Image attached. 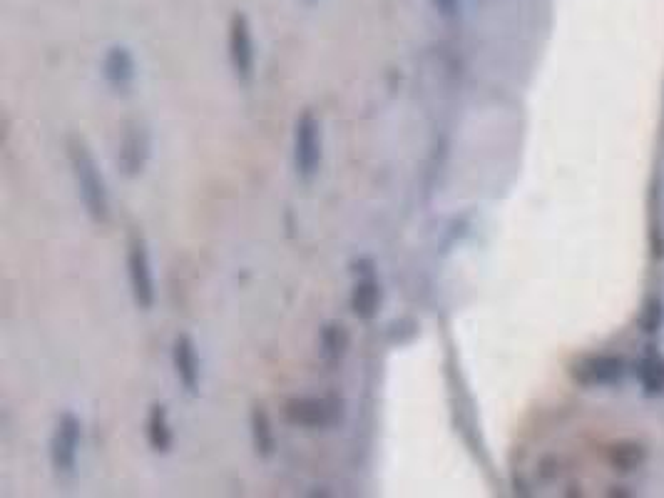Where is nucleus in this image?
Wrapping results in <instances>:
<instances>
[{
    "label": "nucleus",
    "mask_w": 664,
    "mask_h": 498,
    "mask_svg": "<svg viewBox=\"0 0 664 498\" xmlns=\"http://www.w3.org/2000/svg\"><path fill=\"white\" fill-rule=\"evenodd\" d=\"M127 279H130V292L137 307L142 312H150L155 307V272H152L150 249L142 235H132L127 245Z\"/></svg>",
    "instance_id": "obj_5"
},
{
    "label": "nucleus",
    "mask_w": 664,
    "mask_h": 498,
    "mask_svg": "<svg viewBox=\"0 0 664 498\" xmlns=\"http://www.w3.org/2000/svg\"><path fill=\"white\" fill-rule=\"evenodd\" d=\"M433 5H436V8H441V10H446V13H451V10H456L458 5H463L466 3V0H431Z\"/></svg>",
    "instance_id": "obj_18"
},
{
    "label": "nucleus",
    "mask_w": 664,
    "mask_h": 498,
    "mask_svg": "<svg viewBox=\"0 0 664 498\" xmlns=\"http://www.w3.org/2000/svg\"><path fill=\"white\" fill-rule=\"evenodd\" d=\"M150 130L142 123H127L125 132H122L120 150H117V167L122 175L137 177L145 170L147 160H150Z\"/></svg>",
    "instance_id": "obj_8"
},
{
    "label": "nucleus",
    "mask_w": 664,
    "mask_h": 498,
    "mask_svg": "<svg viewBox=\"0 0 664 498\" xmlns=\"http://www.w3.org/2000/svg\"><path fill=\"white\" fill-rule=\"evenodd\" d=\"M147 444H150L152 451L157 454H167L175 444V434H172L170 426V416H167V406L165 404H155L147 414Z\"/></svg>",
    "instance_id": "obj_13"
},
{
    "label": "nucleus",
    "mask_w": 664,
    "mask_h": 498,
    "mask_svg": "<svg viewBox=\"0 0 664 498\" xmlns=\"http://www.w3.org/2000/svg\"><path fill=\"white\" fill-rule=\"evenodd\" d=\"M570 379L582 389H612L630 374V364L620 354H585L570 362Z\"/></svg>",
    "instance_id": "obj_2"
},
{
    "label": "nucleus",
    "mask_w": 664,
    "mask_h": 498,
    "mask_svg": "<svg viewBox=\"0 0 664 498\" xmlns=\"http://www.w3.org/2000/svg\"><path fill=\"white\" fill-rule=\"evenodd\" d=\"M635 376L642 394L650 399L664 396V354L657 347L642 349L640 359L635 362Z\"/></svg>",
    "instance_id": "obj_12"
},
{
    "label": "nucleus",
    "mask_w": 664,
    "mask_h": 498,
    "mask_svg": "<svg viewBox=\"0 0 664 498\" xmlns=\"http://www.w3.org/2000/svg\"><path fill=\"white\" fill-rule=\"evenodd\" d=\"M607 459H610L612 469L615 471L632 474V471H637L642 464H645L647 451H645V446L635 444V441H622V444L612 446L610 454H607Z\"/></svg>",
    "instance_id": "obj_16"
},
{
    "label": "nucleus",
    "mask_w": 664,
    "mask_h": 498,
    "mask_svg": "<svg viewBox=\"0 0 664 498\" xmlns=\"http://www.w3.org/2000/svg\"><path fill=\"white\" fill-rule=\"evenodd\" d=\"M637 327H640L642 334L647 337H657L664 327V299L662 297H650L645 304H642V312L637 317Z\"/></svg>",
    "instance_id": "obj_17"
},
{
    "label": "nucleus",
    "mask_w": 664,
    "mask_h": 498,
    "mask_svg": "<svg viewBox=\"0 0 664 498\" xmlns=\"http://www.w3.org/2000/svg\"><path fill=\"white\" fill-rule=\"evenodd\" d=\"M102 78L115 93H127L137 78L135 55L127 45H112L102 58Z\"/></svg>",
    "instance_id": "obj_10"
},
{
    "label": "nucleus",
    "mask_w": 664,
    "mask_h": 498,
    "mask_svg": "<svg viewBox=\"0 0 664 498\" xmlns=\"http://www.w3.org/2000/svg\"><path fill=\"white\" fill-rule=\"evenodd\" d=\"M284 416L301 429H331L344 419V401L336 396H294L286 401Z\"/></svg>",
    "instance_id": "obj_3"
},
{
    "label": "nucleus",
    "mask_w": 664,
    "mask_h": 498,
    "mask_svg": "<svg viewBox=\"0 0 664 498\" xmlns=\"http://www.w3.org/2000/svg\"><path fill=\"white\" fill-rule=\"evenodd\" d=\"M249 431H252V446L257 451V456L269 459L277 449V436H274L272 416L267 414L264 406H254L252 414H249Z\"/></svg>",
    "instance_id": "obj_14"
},
{
    "label": "nucleus",
    "mask_w": 664,
    "mask_h": 498,
    "mask_svg": "<svg viewBox=\"0 0 664 498\" xmlns=\"http://www.w3.org/2000/svg\"><path fill=\"white\" fill-rule=\"evenodd\" d=\"M346 347H349V337L341 324H324L319 332V354L326 364H336L344 357Z\"/></svg>",
    "instance_id": "obj_15"
},
{
    "label": "nucleus",
    "mask_w": 664,
    "mask_h": 498,
    "mask_svg": "<svg viewBox=\"0 0 664 498\" xmlns=\"http://www.w3.org/2000/svg\"><path fill=\"white\" fill-rule=\"evenodd\" d=\"M80 441H83V424L73 411H63L50 436V464L58 474H73L78 466Z\"/></svg>",
    "instance_id": "obj_6"
},
{
    "label": "nucleus",
    "mask_w": 664,
    "mask_h": 498,
    "mask_svg": "<svg viewBox=\"0 0 664 498\" xmlns=\"http://www.w3.org/2000/svg\"><path fill=\"white\" fill-rule=\"evenodd\" d=\"M304 3H316V0H304Z\"/></svg>",
    "instance_id": "obj_19"
},
{
    "label": "nucleus",
    "mask_w": 664,
    "mask_h": 498,
    "mask_svg": "<svg viewBox=\"0 0 664 498\" xmlns=\"http://www.w3.org/2000/svg\"><path fill=\"white\" fill-rule=\"evenodd\" d=\"M324 160V140H321V125L311 110L296 118L294 123V167L301 180H314Z\"/></svg>",
    "instance_id": "obj_4"
},
{
    "label": "nucleus",
    "mask_w": 664,
    "mask_h": 498,
    "mask_svg": "<svg viewBox=\"0 0 664 498\" xmlns=\"http://www.w3.org/2000/svg\"><path fill=\"white\" fill-rule=\"evenodd\" d=\"M356 282H354V289H351V309H354V314L359 319H364V322H369V319H374L376 314H379V307H381V284H379V277H376L374 272V264L366 262V259H361L359 264H356Z\"/></svg>",
    "instance_id": "obj_9"
},
{
    "label": "nucleus",
    "mask_w": 664,
    "mask_h": 498,
    "mask_svg": "<svg viewBox=\"0 0 664 498\" xmlns=\"http://www.w3.org/2000/svg\"><path fill=\"white\" fill-rule=\"evenodd\" d=\"M229 63H232L234 75L239 83H252L254 68H257V48H254L252 23L244 13H234L229 18V35H227Z\"/></svg>",
    "instance_id": "obj_7"
},
{
    "label": "nucleus",
    "mask_w": 664,
    "mask_h": 498,
    "mask_svg": "<svg viewBox=\"0 0 664 498\" xmlns=\"http://www.w3.org/2000/svg\"><path fill=\"white\" fill-rule=\"evenodd\" d=\"M172 367H175L177 381L187 394H197L199 381H202V369H199L197 344L190 334H177L172 344Z\"/></svg>",
    "instance_id": "obj_11"
},
{
    "label": "nucleus",
    "mask_w": 664,
    "mask_h": 498,
    "mask_svg": "<svg viewBox=\"0 0 664 498\" xmlns=\"http://www.w3.org/2000/svg\"><path fill=\"white\" fill-rule=\"evenodd\" d=\"M68 157L85 212L90 215V220L105 225L110 220V192H107L105 177H102L100 167H97L93 152L80 137H70Z\"/></svg>",
    "instance_id": "obj_1"
}]
</instances>
